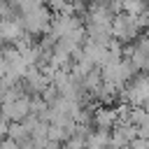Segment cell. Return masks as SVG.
I'll list each match as a JSON object with an SVG mask.
<instances>
[{
  "instance_id": "1",
  "label": "cell",
  "mask_w": 149,
  "mask_h": 149,
  "mask_svg": "<svg viewBox=\"0 0 149 149\" xmlns=\"http://www.w3.org/2000/svg\"><path fill=\"white\" fill-rule=\"evenodd\" d=\"M28 114H30V95H21V98L14 100V102L0 105V116L7 119L9 123H14V121H23Z\"/></svg>"
},
{
  "instance_id": "4",
  "label": "cell",
  "mask_w": 149,
  "mask_h": 149,
  "mask_svg": "<svg viewBox=\"0 0 149 149\" xmlns=\"http://www.w3.org/2000/svg\"><path fill=\"white\" fill-rule=\"evenodd\" d=\"M121 12L123 14H130V16H137V14L147 12V5L140 2V0H126V2H121Z\"/></svg>"
},
{
  "instance_id": "3",
  "label": "cell",
  "mask_w": 149,
  "mask_h": 149,
  "mask_svg": "<svg viewBox=\"0 0 149 149\" xmlns=\"http://www.w3.org/2000/svg\"><path fill=\"white\" fill-rule=\"evenodd\" d=\"M7 137H9L12 142H21V140H26V137H28V130H26L23 121H14V123H9V126H7Z\"/></svg>"
},
{
  "instance_id": "5",
  "label": "cell",
  "mask_w": 149,
  "mask_h": 149,
  "mask_svg": "<svg viewBox=\"0 0 149 149\" xmlns=\"http://www.w3.org/2000/svg\"><path fill=\"white\" fill-rule=\"evenodd\" d=\"M47 140L54 142V144H61V142L68 140V133H65L61 126H49V128H47Z\"/></svg>"
},
{
  "instance_id": "2",
  "label": "cell",
  "mask_w": 149,
  "mask_h": 149,
  "mask_svg": "<svg viewBox=\"0 0 149 149\" xmlns=\"http://www.w3.org/2000/svg\"><path fill=\"white\" fill-rule=\"evenodd\" d=\"M86 149H107L109 147V130H88V135L84 137Z\"/></svg>"
}]
</instances>
